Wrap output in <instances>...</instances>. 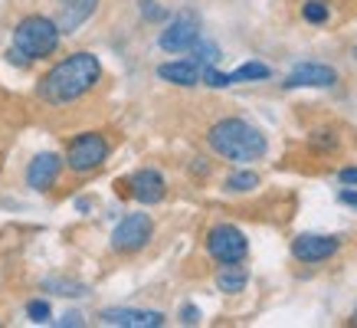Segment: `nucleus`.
Instances as JSON below:
<instances>
[{
  "instance_id": "27",
  "label": "nucleus",
  "mask_w": 357,
  "mask_h": 328,
  "mask_svg": "<svg viewBox=\"0 0 357 328\" xmlns=\"http://www.w3.org/2000/svg\"><path fill=\"white\" fill-rule=\"evenodd\" d=\"M337 200H341V204H347V207H354V210H357V191H351V187H341Z\"/></svg>"
},
{
  "instance_id": "11",
  "label": "nucleus",
  "mask_w": 357,
  "mask_h": 328,
  "mask_svg": "<svg viewBox=\"0 0 357 328\" xmlns=\"http://www.w3.org/2000/svg\"><path fill=\"white\" fill-rule=\"evenodd\" d=\"M337 82V73L331 69V66L325 63H302L295 66L292 73L285 76V82H282V89H325V86H335Z\"/></svg>"
},
{
  "instance_id": "7",
  "label": "nucleus",
  "mask_w": 357,
  "mask_h": 328,
  "mask_svg": "<svg viewBox=\"0 0 357 328\" xmlns=\"http://www.w3.org/2000/svg\"><path fill=\"white\" fill-rule=\"evenodd\" d=\"M197 36H200V20H197V13L184 10L164 27L161 36H158V43H161L164 53H184V50L194 46Z\"/></svg>"
},
{
  "instance_id": "6",
  "label": "nucleus",
  "mask_w": 357,
  "mask_h": 328,
  "mask_svg": "<svg viewBox=\"0 0 357 328\" xmlns=\"http://www.w3.org/2000/svg\"><path fill=\"white\" fill-rule=\"evenodd\" d=\"M154 237V220L148 214H128L119 227L112 230V250L121 253V256H131V253L144 250Z\"/></svg>"
},
{
  "instance_id": "13",
  "label": "nucleus",
  "mask_w": 357,
  "mask_h": 328,
  "mask_svg": "<svg viewBox=\"0 0 357 328\" xmlns=\"http://www.w3.org/2000/svg\"><path fill=\"white\" fill-rule=\"evenodd\" d=\"M96 10H98V0H59L56 27H59L63 36H69V33H76Z\"/></svg>"
},
{
  "instance_id": "15",
  "label": "nucleus",
  "mask_w": 357,
  "mask_h": 328,
  "mask_svg": "<svg viewBox=\"0 0 357 328\" xmlns=\"http://www.w3.org/2000/svg\"><path fill=\"white\" fill-rule=\"evenodd\" d=\"M246 283H249V273L239 266V262H227L223 269L217 273V289L220 292H243L246 289Z\"/></svg>"
},
{
  "instance_id": "10",
  "label": "nucleus",
  "mask_w": 357,
  "mask_h": 328,
  "mask_svg": "<svg viewBox=\"0 0 357 328\" xmlns=\"http://www.w3.org/2000/svg\"><path fill=\"white\" fill-rule=\"evenodd\" d=\"M59 174H63V158L56 151H43V154H36L30 161V167H26V184H30V191H36V194H46V191L56 184Z\"/></svg>"
},
{
  "instance_id": "25",
  "label": "nucleus",
  "mask_w": 357,
  "mask_h": 328,
  "mask_svg": "<svg viewBox=\"0 0 357 328\" xmlns=\"http://www.w3.org/2000/svg\"><path fill=\"white\" fill-rule=\"evenodd\" d=\"M337 181H341L344 187H357V167H341Z\"/></svg>"
},
{
  "instance_id": "4",
  "label": "nucleus",
  "mask_w": 357,
  "mask_h": 328,
  "mask_svg": "<svg viewBox=\"0 0 357 328\" xmlns=\"http://www.w3.org/2000/svg\"><path fill=\"white\" fill-rule=\"evenodd\" d=\"M105 161H109V142H105V135L82 131V135H76V138L69 142L63 164L73 174H92V171H98Z\"/></svg>"
},
{
  "instance_id": "24",
  "label": "nucleus",
  "mask_w": 357,
  "mask_h": 328,
  "mask_svg": "<svg viewBox=\"0 0 357 328\" xmlns=\"http://www.w3.org/2000/svg\"><path fill=\"white\" fill-rule=\"evenodd\" d=\"M141 17H144V20H151V23H161L164 17H167V10H164L158 0H141Z\"/></svg>"
},
{
  "instance_id": "23",
  "label": "nucleus",
  "mask_w": 357,
  "mask_h": 328,
  "mask_svg": "<svg viewBox=\"0 0 357 328\" xmlns=\"http://www.w3.org/2000/svg\"><path fill=\"white\" fill-rule=\"evenodd\" d=\"M210 89H227L229 86V73H220L213 66H204V76H200Z\"/></svg>"
},
{
  "instance_id": "21",
  "label": "nucleus",
  "mask_w": 357,
  "mask_h": 328,
  "mask_svg": "<svg viewBox=\"0 0 357 328\" xmlns=\"http://www.w3.org/2000/svg\"><path fill=\"white\" fill-rule=\"evenodd\" d=\"M26 315H30V322H36V325H46V322L53 318V312H50V302L33 299V302H26Z\"/></svg>"
},
{
  "instance_id": "18",
  "label": "nucleus",
  "mask_w": 357,
  "mask_h": 328,
  "mask_svg": "<svg viewBox=\"0 0 357 328\" xmlns=\"http://www.w3.org/2000/svg\"><path fill=\"white\" fill-rule=\"evenodd\" d=\"M190 53H194V63H197V66H213V63L220 59L217 43H210V40H204V36H197V40H194Z\"/></svg>"
},
{
  "instance_id": "12",
  "label": "nucleus",
  "mask_w": 357,
  "mask_h": 328,
  "mask_svg": "<svg viewBox=\"0 0 357 328\" xmlns=\"http://www.w3.org/2000/svg\"><path fill=\"white\" fill-rule=\"evenodd\" d=\"M102 325H119V328H161L164 312L154 308H105L102 312Z\"/></svg>"
},
{
  "instance_id": "26",
  "label": "nucleus",
  "mask_w": 357,
  "mask_h": 328,
  "mask_svg": "<svg viewBox=\"0 0 357 328\" xmlns=\"http://www.w3.org/2000/svg\"><path fill=\"white\" fill-rule=\"evenodd\" d=\"M181 322H184V325H197V322H200V312H197L194 306H184L181 308Z\"/></svg>"
},
{
  "instance_id": "28",
  "label": "nucleus",
  "mask_w": 357,
  "mask_h": 328,
  "mask_svg": "<svg viewBox=\"0 0 357 328\" xmlns=\"http://www.w3.org/2000/svg\"><path fill=\"white\" fill-rule=\"evenodd\" d=\"M354 325H357V308H354Z\"/></svg>"
},
{
  "instance_id": "2",
  "label": "nucleus",
  "mask_w": 357,
  "mask_h": 328,
  "mask_svg": "<svg viewBox=\"0 0 357 328\" xmlns=\"http://www.w3.org/2000/svg\"><path fill=\"white\" fill-rule=\"evenodd\" d=\"M206 144H210L213 154H220L223 161L233 164L259 161L262 154L269 151L266 135L246 119H220L213 128L206 131Z\"/></svg>"
},
{
  "instance_id": "19",
  "label": "nucleus",
  "mask_w": 357,
  "mask_h": 328,
  "mask_svg": "<svg viewBox=\"0 0 357 328\" xmlns=\"http://www.w3.org/2000/svg\"><path fill=\"white\" fill-rule=\"evenodd\" d=\"M302 17L308 23H325L331 17V7H328V0H305L302 3Z\"/></svg>"
},
{
  "instance_id": "22",
  "label": "nucleus",
  "mask_w": 357,
  "mask_h": 328,
  "mask_svg": "<svg viewBox=\"0 0 357 328\" xmlns=\"http://www.w3.org/2000/svg\"><path fill=\"white\" fill-rule=\"evenodd\" d=\"M308 144H312L314 151H335V148H337V138L331 135V131H312Z\"/></svg>"
},
{
  "instance_id": "3",
  "label": "nucleus",
  "mask_w": 357,
  "mask_h": 328,
  "mask_svg": "<svg viewBox=\"0 0 357 328\" xmlns=\"http://www.w3.org/2000/svg\"><path fill=\"white\" fill-rule=\"evenodd\" d=\"M59 40H63V33H59L56 20L33 13V17H23V20L17 23L13 46L7 56H10V63H17V66H30L33 59L53 56L56 50H59Z\"/></svg>"
},
{
  "instance_id": "17",
  "label": "nucleus",
  "mask_w": 357,
  "mask_h": 328,
  "mask_svg": "<svg viewBox=\"0 0 357 328\" xmlns=\"http://www.w3.org/2000/svg\"><path fill=\"white\" fill-rule=\"evenodd\" d=\"M256 187H259V174L256 171H236V174L227 177L229 194H246V191H256Z\"/></svg>"
},
{
  "instance_id": "8",
  "label": "nucleus",
  "mask_w": 357,
  "mask_h": 328,
  "mask_svg": "<svg viewBox=\"0 0 357 328\" xmlns=\"http://www.w3.org/2000/svg\"><path fill=\"white\" fill-rule=\"evenodd\" d=\"M341 250L337 237H325V233H298L292 240V256L298 262H325Z\"/></svg>"
},
{
  "instance_id": "9",
  "label": "nucleus",
  "mask_w": 357,
  "mask_h": 328,
  "mask_svg": "<svg viewBox=\"0 0 357 328\" xmlns=\"http://www.w3.org/2000/svg\"><path fill=\"white\" fill-rule=\"evenodd\" d=\"M128 187H131V197L144 204V207H151V204H161L164 194H167V181L158 167H141L135 174L128 177Z\"/></svg>"
},
{
  "instance_id": "1",
  "label": "nucleus",
  "mask_w": 357,
  "mask_h": 328,
  "mask_svg": "<svg viewBox=\"0 0 357 328\" xmlns=\"http://www.w3.org/2000/svg\"><path fill=\"white\" fill-rule=\"evenodd\" d=\"M98 79H102L98 56L79 50V53H69L66 59H59V63L40 79L36 96L43 98L46 105H66V102H76V98H82L86 92H92Z\"/></svg>"
},
{
  "instance_id": "16",
  "label": "nucleus",
  "mask_w": 357,
  "mask_h": 328,
  "mask_svg": "<svg viewBox=\"0 0 357 328\" xmlns=\"http://www.w3.org/2000/svg\"><path fill=\"white\" fill-rule=\"evenodd\" d=\"M272 76V69L266 63H243L239 69H233L229 73V86H236V82H262V79H269Z\"/></svg>"
},
{
  "instance_id": "14",
  "label": "nucleus",
  "mask_w": 357,
  "mask_h": 328,
  "mask_svg": "<svg viewBox=\"0 0 357 328\" xmlns=\"http://www.w3.org/2000/svg\"><path fill=\"white\" fill-rule=\"evenodd\" d=\"M204 76V66H197L194 59H174V63L158 66V79L174 82V86H197Z\"/></svg>"
},
{
  "instance_id": "20",
  "label": "nucleus",
  "mask_w": 357,
  "mask_h": 328,
  "mask_svg": "<svg viewBox=\"0 0 357 328\" xmlns=\"http://www.w3.org/2000/svg\"><path fill=\"white\" fill-rule=\"evenodd\" d=\"M46 289H56V295H69V299H76V295H86V285L82 283H69V279H50Z\"/></svg>"
},
{
  "instance_id": "5",
  "label": "nucleus",
  "mask_w": 357,
  "mask_h": 328,
  "mask_svg": "<svg viewBox=\"0 0 357 328\" xmlns=\"http://www.w3.org/2000/svg\"><path fill=\"white\" fill-rule=\"evenodd\" d=\"M206 253L210 260H217L220 266L227 262H243L249 253V240L246 233L233 223H217V227L206 230Z\"/></svg>"
}]
</instances>
